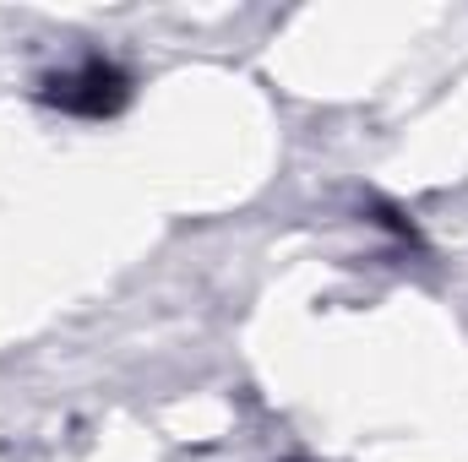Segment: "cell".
Instances as JSON below:
<instances>
[{"label":"cell","mask_w":468,"mask_h":462,"mask_svg":"<svg viewBox=\"0 0 468 462\" xmlns=\"http://www.w3.org/2000/svg\"><path fill=\"white\" fill-rule=\"evenodd\" d=\"M38 99L60 115H77V120H104V115H120L125 99H131V77L120 71L115 60L104 55H88L66 71H49L38 82Z\"/></svg>","instance_id":"obj_1"}]
</instances>
